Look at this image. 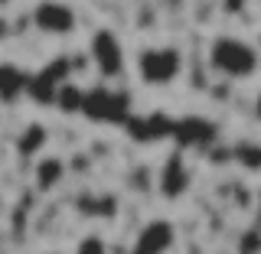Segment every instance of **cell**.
<instances>
[{
	"label": "cell",
	"instance_id": "1",
	"mask_svg": "<svg viewBox=\"0 0 261 254\" xmlns=\"http://www.w3.org/2000/svg\"><path fill=\"white\" fill-rule=\"evenodd\" d=\"M206 65L219 78L248 81V78H255L258 69H261V52L251 39L239 36V33H219V36L209 39Z\"/></svg>",
	"mask_w": 261,
	"mask_h": 254
},
{
	"label": "cell",
	"instance_id": "2",
	"mask_svg": "<svg viewBox=\"0 0 261 254\" xmlns=\"http://www.w3.org/2000/svg\"><path fill=\"white\" fill-rule=\"evenodd\" d=\"M183 49L173 43H150L141 46L134 55V72L144 88H173L183 78Z\"/></svg>",
	"mask_w": 261,
	"mask_h": 254
},
{
	"label": "cell",
	"instance_id": "3",
	"mask_svg": "<svg viewBox=\"0 0 261 254\" xmlns=\"http://www.w3.org/2000/svg\"><path fill=\"white\" fill-rule=\"evenodd\" d=\"M88 59H92L95 72L101 75L105 81H114L127 72V52H124V43L121 36L108 26L95 30L92 39H88Z\"/></svg>",
	"mask_w": 261,
	"mask_h": 254
},
{
	"label": "cell",
	"instance_id": "4",
	"mask_svg": "<svg viewBox=\"0 0 261 254\" xmlns=\"http://www.w3.org/2000/svg\"><path fill=\"white\" fill-rule=\"evenodd\" d=\"M33 26L43 36H53V39H65L79 30V13L72 4H59V0H46V4H36L30 13Z\"/></svg>",
	"mask_w": 261,
	"mask_h": 254
},
{
	"label": "cell",
	"instance_id": "5",
	"mask_svg": "<svg viewBox=\"0 0 261 254\" xmlns=\"http://www.w3.org/2000/svg\"><path fill=\"white\" fill-rule=\"evenodd\" d=\"M176 248V225L167 215H153L137 228L130 254H170Z\"/></svg>",
	"mask_w": 261,
	"mask_h": 254
},
{
	"label": "cell",
	"instance_id": "6",
	"mask_svg": "<svg viewBox=\"0 0 261 254\" xmlns=\"http://www.w3.org/2000/svg\"><path fill=\"white\" fill-rule=\"evenodd\" d=\"M33 179H36V189L39 192H53L62 186L65 179V160L62 157H43L33 170Z\"/></svg>",
	"mask_w": 261,
	"mask_h": 254
},
{
	"label": "cell",
	"instance_id": "7",
	"mask_svg": "<svg viewBox=\"0 0 261 254\" xmlns=\"http://www.w3.org/2000/svg\"><path fill=\"white\" fill-rule=\"evenodd\" d=\"M72 254H111V248H108V238H105V235L88 232V235H82V238L75 241Z\"/></svg>",
	"mask_w": 261,
	"mask_h": 254
},
{
	"label": "cell",
	"instance_id": "8",
	"mask_svg": "<svg viewBox=\"0 0 261 254\" xmlns=\"http://www.w3.org/2000/svg\"><path fill=\"white\" fill-rule=\"evenodd\" d=\"M251 118H255L258 124H261V88L255 92V98H251Z\"/></svg>",
	"mask_w": 261,
	"mask_h": 254
},
{
	"label": "cell",
	"instance_id": "9",
	"mask_svg": "<svg viewBox=\"0 0 261 254\" xmlns=\"http://www.w3.org/2000/svg\"><path fill=\"white\" fill-rule=\"evenodd\" d=\"M43 254H62V251H43Z\"/></svg>",
	"mask_w": 261,
	"mask_h": 254
}]
</instances>
